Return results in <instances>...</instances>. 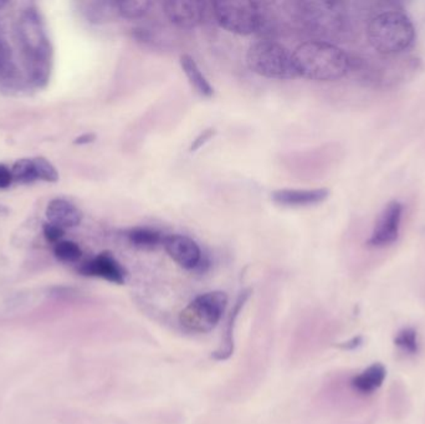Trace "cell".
Here are the masks:
<instances>
[{
	"mask_svg": "<svg viewBox=\"0 0 425 424\" xmlns=\"http://www.w3.org/2000/svg\"><path fill=\"white\" fill-rule=\"evenodd\" d=\"M6 6V1H0V9L3 8V6Z\"/></svg>",
	"mask_w": 425,
	"mask_h": 424,
	"instance_id": "obj_30",
	"label": "cell"
},
{
	"mask_svg": "<svg viewBox=\"0 0 425 424\" xmlns=\"http://www.w3.org/2000/svg\"><path fill=\"white\" fill-rule=\"evenodd\" d=\"M54 255L57 261L63 263H76L82 256V250L77 244L71 240H61L55 245Z\"/></svg>",
	"mask_w": 425,
	"mask_h": 424,
	"instance_id": "obj_21",
	"label": "cell"
},
{
	"mask_svg": "<svg viewBox=\"0 0 425 424\" xmlns=\"http://www.w3.org/2000/svg\"><path fill=\"white\" fill-rule=\"evenodd\" d=\"M96 140V135L94 133H85V135H81L75 140V145H89Z\"/></svg>",
	"mask_w": 425,
	"mask_h": 424,
	"instance_id": "obj_29",
	"label": "cell"
},
{
	"mask_svg": "<svg viewBox=\"0 0 425 424\" xmlns=\"http://www.w3.org/2000/svg\"><path fill=\"white\" fill-rule=\"evenodd\" d=\"M10 66H12L10 65V52L4 43V40L0 38V73Z\"/></svg>",
	"mask_w": 425,
	"mask_h": 424,
	"instance_id": "obj_26",
	"label": "cell"
},
{
	"mask_svg": "<svg viewBox=\"0 0 425 424\" xmlns=\"http://www.w3.org/2000/svg\"><path fill=\"white\" fill-rule=\"evenodd\" d=\"M10 170H12L13 180L22 184L31 183L38 180L33 159H17V162L13 164Z\"/></svg>",
	"mask_w": 425,
	"mask_h": 424,
	"instance_id": "obj_20",
	"label": "cell"
},
{
	"mask_svg": "<svg viewBox=\"0 0 425 424\" xmlns=\"http://www.w3.org/2000/svg\"><path fill=\"white\" fill-rule=\"evenodd\" d=\"M46 218L49 223L65 231L80 226L82 221V212L68 200L54 199L46 208Z\"/></svg>",
	"mask_w": 425,
	"mask_h": 424,
	"instance_id": "obj_13",
	"label": "cell"
},
{
	"mask_svg": "<svg viewBox=\"0 0 425 424\" xmlns=\"http://www.w3.org/2000/svg\"><path fill=\"white\" fill-rule=\"evenodd\" d=\"M211 6L218 24L232 34H254L262 24L260 3L249 0H229L214 1Z\"/></svg>",
	"mask_w": 425,
	"mask_h": 424,
	"instance_id": "obj_6",
	"label": "cell"
},
{
	"mask_svg": "<svg viewBox=\"0 0 425 424\" xmlns=\"http://www.w3.org/2000/svg\"><path fill=\"white\" fill-rule=\"evenodd\" d=\"M299 10L302 20L315 31L334 33L343 27V13L337 3L301 1Z\"/></svg>",
	"mask_w": 425,
	"mask_h": 424,
	"instance_id": "obj_7",
	"label": "cell"
},
{
	"mask_svg": "<svg viewBox=\"0 0 425 424\" xmlns=\"http://www.w3.org/2000/svg\"><path fill=\"white\" fill-rule=\"evenodd\" d=\"M65 231L60 226H54L52 223H46L44 226V237L50 243H59L60 239L64 237Z\"/></svg>",
	"mask_w": 425,
	"mask_h": 424,
	"instance_id": "obj_24",
	"label": "cell"
},
{
	"mask_svg": "<svg viewBox=\"0 0 425 424\" xmlns=\"http://www.w3.org/2000/svg\"><path fill=\"white\" fill-rule=\"evenodd\" d=\"M403 205L399 202H391L382 212L369 237L368 245L382 248L397 240L402 224Z\"/></svg>",
	"mask_w": 425,
	"mask_h": 424,
	"instance_id": "obj_8",
	"label": "cell"
},
{
	"mask_svg": "<svg viewBox=\"0 0 425 424\" xmlns=\"http://www.w3.org/2000/svg\"><path fill=\"white\" fill-rule=\"evenodd\" d=\"M394 344L409 355H415L419 350L418 334L412 328H403L402 331H399L394 339Z\"/></svg>",
	"mask_w": 425,
	"mask_h": 424,
	"instance_id": "obj_22",
	"label": "cell"
},
{
	"mask_svg": "<svg viewBox=\"0 0 425 424\" xmlns=\"http://www.w3.org/2000/svg\"><path fill=\"white\" fill-rule=\"evenodd\" d=\"M204 3L197 0H167L163 3L165 17L183 29H193L204 17Z\"/></svg>",
	"mask_w": 425,
	"mask_h": 424,
	"instance_id": "obj_10",
	"label": "cell"
},
{
	"mask_svg": "<svg viewBox=\"0 0 425 424\" xmlns=\"http://www.w3.org/2000/svg\"><path fill=\"white\" fill-rule=\"evenodd\" d=\"M216 131L214 129H207L203 131L199 136L195 137L192 146H191V151L195 152L198 151L199 148L203 147L204 145H207L210 140H213V137L216 136Z\"/></svg>",
	"mask_w": 425,
	"mask_h": 424,
	"instance_id": "obj_25",
	"label": "cell"
},
{
	"mask_svg": "<svg viewBox=\"0 0 425 424\" xmlns=\"http://www.w3.org/2000/svg\"><path fill=\"white\" fill-rule=\"evenodd\" d=\"M152 6V1L148 0H126L119 1V15L125 19H140L144 17Z\"/></svg>",
	"mask_w": 425,
	"mask_h": 424,
	"instance_id": "obj_19",
	"label": "cell"
},
{
	"mask_svg": "<svg viewBox=\"0 0 425 424\" xmlns=\"http://www.w3.org/2000/svg\"><path fill=\"white\" fill-rule=\"evenodd\" d=\"M327 188L318 189H278L272 193L271 198L281 207H310L322 203L329 197Z\"/></svg>",
	"mask_w": 425,
	"mask_h": 424,
	"instance_id": "obj_12",
	"label": "cell"
},
{
	"mask_svg": "<svg viewBox=\"0 0 425 424\" xmlns=\"http://www.w3.org/2000/svg\"><path fill=\"white\" fill-rule=\"evenodd\" d=\"M246 64L253 73L267 79L297 78L292 52L270 40L258 41L250 46L246 54Z\"/></svg>",
	"mask_w": 425,
	"mask_h": 424,
	"instance_id": "obj_4",
	"label": "cell"
},
{
	"mask_svg": "<svg viewBox=\"0 0 425 424\" xmlns=\"http://www.w3.org/2000/svg\"><path fill=\"white\" fill-rule=\"evenodd\" d=\"M33 161H34L38 180L50 182V183H57L59 181V172L52 166V162H49L44 157H36V159H33Z\"/></svg>",
	"mask_w": 425,
	"mask_h": 424,
	"instance_id": "obj_23",
	"label": "cell"
},
{
	"mask_svg": "<svg viewBox=\"0 0 425 424\" xmlns=\"http://www.w3.org/2000/svg\"><path fill=\"white\" fill-rule=\"evenodd\" d=\"M386 376L387 371L385 366L382 363H373L363 372L355 376L352 379L351 385L359 393L369 395L383 385Z\"/></svg>",
	"mask_w": 425,
	"mask_h": 424,
	"instance_id": "obj_15",
	"label": "cell"
},
{
	"mask_svg": "<svg viewBox=\"0 0 425 424\" xmlns=\"http://www.w3.org/2000/svg\"><path fill=\"white\" fill-rule=\"evenodd\" d=\"M251 293H253L251 288H245L239 295L237 302H235V305L232 307L230 315L228 317L227 331H225V335L223 337L221 345L211 355V357L214 360H216V361H225V360L230 358V356H232V352H234V328H235V323H237L239 314L241 312V309L244 307L245 302L249 299Z\"/></svg>",
	"mask_w": 425,
	"mask_h": 424,
	"instance_id": "obj_14",
	"label": "cell"
},
{
	"mask_svg": "<svg viewBox=\"0 0 425 424\" xmlns=\"http://www.w3.org/2000/svg\"><path fill=\"white\" fill-rule=\"evenodd\" d=\"M361 344H362V337L357 336V337H353V339L347 341V342L341 344V345H338V347L343 349V350L351 351L357 349L358 346H361Z\"/></svg>",
	"mask_w": 425,
	"mask_h": 424,
	"instance_id": "obj_28",
	"label": "cell"
},
{
	"mask_svg": "<svg viewBox=\"0 0 425 424\" xmlns=\"http://www.w3.org/2000/svg\"><path fill=\"white\" fill-rule=\"evenodd\" d=\"M369 44L380 54H397L413 45L415 30L407 15L399 12L382 13L367 29Z\"/></svg>",
	"mask_w": 425,
	"mask_h": 424,
	"instance_id": "obj_3",
	"label": "cell"
},
{
	"mask_svg": "<svg viewBox=\"0 0 425 424\" xmlns=\"http://www.w3.org/2000/svg\"><path fill=\"white\" fill-rule=\"evenodd\" d=\"M297 76L312 81H334L345 76L350 59L340 47L326 41H306L292 52Z\"/></svg>",
	"mask_w": 425,
	"mask_h": 424,
	"instance_id": "obj_1",
	"label": "cell"
},
{
	"mask_svg": "<svg viewBox=\"0 0 425 424\" xmlns=\"http://www.w3.org/2000/svg\"><path fill=\"white\" fill-rule=\"evenodd\" d=\"M19 40L31 82L45 85L50 74L52 46L39 13L28 9L19 20Z\"/></svg>",
	"mask_w": 425,
	"mask_h": 424,
	"instance_id": "obj_2",
	"label": "cell"
},
{
	"mask_svg": "<svg viewBox=\"0 0 425 424\" xmlns=\"http://www.w3.org/2000/svg\"><path fill=\"white\" fill-rule=\"evenodd\" d=\"M80 272L85 277H101L110 283L119 285H122L126 282L125 268L108 251L101 253L94 259L86 261L85 264H82L80 268Z\"/></svg>",
	"mask_w": 425,
	"mask_h": 424,
	"instance_id": "obj_11",
	"label": "cell"
},
{
	"mask_svg": "<svg viewBox=\"0 0 425 424\" xmlns=\"http://www.w3.org/2000/svg\"><path fill=\"white\" fill-rule=\"evenodd\" d=\"M13 180L12 170L4 164H0V189H6L10 187Z\"/></svg>",
	"mask_w": 425,
	"mask_h": 424,
	"instance_id": "obj_27",
	"label": "cell"
},
{
	"mask_svg": "<svg viewBox=\"0 0 425 424\" xmlns=\"http://www.w3.org/2000/svg\"><path fill=\"white\" fill-rule=\"evenodd\" d=\"M85 14L91 23H111V22H114L116 19L121 17L119 1H114V0L91 1V3L86 4Z\"/></svg>",
	"mask_w": 425,
	"mask_h": 424,
	"instance_id": "obj_17",
	"label": "cell"
},
{
	"mask_svg": "<svg viewBox=\"0 0 425 424\" xmlns=\"http://www.w3.org/2000/svg\"><path fill=\"white\" fill-rule=\"evenodd\" d=\"M181 66L183 73L187 76L189 84L200 96L209 98L214 95L213 86L210 85L209 81L205 78V75L199 68L198 64L195 63L193 57L191 55H181Z\"/></svg>",
	"mask_w": 425,
	"mask_h": 424,
	"instance_id": "obj_16",
	"label": "cell"
},
{
	"mask_svg": "<svg viewBox=\"0 0 425 424\" xmlns=\"http://www.w3.org/2000/svg\"><path fill=\"white\" fill-rule=\"evenodd\" d=\"M227 305L228 295L223 291L199 295L179 314V323L193 332H209L221 321Z\"/></svg>",
	"mask_w": 425,
	"mask_h": 424,
	"instance_id": "obj_5",
	"label": "cell"
},
{
	"mask_svg": "<svg viewBox=\"0 0 425 424\" xmlns=\"http://www.w3.org/2000/svg\"><path fill=\"white\" fill-rule=\"evenodd\" d=\"M163 247L167 254L170 255L178 265L187 270H195L203 258L198 244L195 243L193 239L181 234L165 237Z\"/></svg>",
	"mask_w": 425,
	"mask_h": 424,
	"instance_id": "obj_9",
	"label": "cell"
},
{
	"mask_svg": "<svg viewBox=\"0 0 425 424\" xmlns=\"http://www.w3.org/2000/svg\"><path fill=\"white\" fill-rule=\"evenodd\" d=\"M126 237L133 247L140 248V249L156 248V247H158L159 244H163V239H165L161 232L152 229V228H146V226L131 228L130 231L126 232Z\"/></svg>",
	"mask_w": 425,
	"mask_h": 424,
	"instance_id": "obj_18",
	"label": "cell"
}]
</instances>
